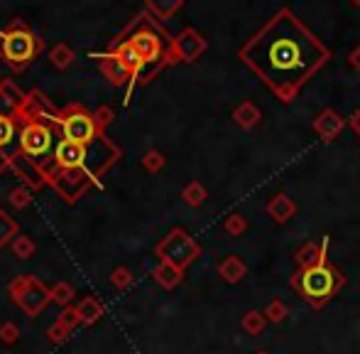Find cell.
<instances>
[{
	"label": "cell",
	"instance_id": "484cf974",
	"mask_svg": "<svg viewBox=\"0 0 360 354\" xmlns=\"http://www.w3.org/2000/svg\"><path fill=\"white\" fill-rule=\"evenodd\" d=\"M262 327H265V318H262L260 313H255V310H250L243 318V330L248 332V335H260Z\"/></svg>",
	"mask_w": 360,
	"mask_h": 354
},
{
	"label": "cell",
	"instance_id": "cb8c5ba5",
	"mask_svg": "<svg viewBox=\"0 0 360 354\" xmlns=\"http://www.w3.org/2000/svg\"><path fill=\"white\" fill-rule=\"evenodd\" d=\"M49 59H52V64L59 67V69H66L71 64V59H74V52H71L66 45H57V47L49 52Z\"/></svg>",
	"mask_w": 360,
	"mask_h": 354
},
{
	"label": "cell",
	"instance_id": "5b68a950",
	"mask_svg": "<svg viewBox=\"0 0 360 354\" xmlns=\"http://www.w3.org/2000/svg\"><path fill=\"white\" fill-rule=\"evenodd\" d=\"M35 40L27 30H10L5 37H3V57L10 62L12 67H23L25 62L32 59L35 54Z\"/></svg>",
	"mask_w": 360,
	"mask_h": 354
},
{
	"label": "cell",
	"instance_id": "6da1fadb",
	"mask_svg": "<svg viewBox=\"0 0 360 354\" xmlns=\"http://www.w3.org/2000/svg\"><path fill=\"white\" fill-rule=\"evenodd\" d=\"M238 59L279 101L292 104L304 84L331 59V52L292 8H279L238 49Z\"/></svg>",
	"mask_w": 360,
	"mask_h": 354
},
{
	"label": "cell",
	"instance_id": "7402d4cb",
	"mask_svg": "<svg viewBox=\"0 0 360 354\" xmlns=\"http://www.w3.org/2000/svg\"><path fill=\"white\" fill-rule=\"evenodd\" d=\"M181 197L189 206H201L206 202V189H203L201 182H189L181 192Z\"/></svg>",
	"mask_w": 360,
	"mask_h": 354
},
{
	"label": "cell",
	"instance_id": "d6986e66",
	"mask_svg": "<svg viewBox=\"0 0 360 354\" xmlns=\"http://www.w3.org/2000/svg\"><path fill=\"white\" fill-rule=\"evenodd\" d=\"M218 273H221L223 281H228V283H238L240 278L245 276V263L238 256H228V259L218 266Z\"/></svg>",
	"mask_w": 360,
	"mask_h": 354
},
{
	"label": "cell",
	"instance_id": "30bf717a",
	"mask_svg": "<svg viewBox=\"0 0 360 354\" xmlns=\"http://www.w3.org/2000/svg\"><path fill=\"white\" fill-rule=\"evenodd\" d=\"M54 160H57L59 167H64V170H79L83 165V160H86V145L81 143H74V141H62L54 150Z\"/></svg>",
	"mask_w": 360,
	"mask_h": 354
},
{
	"label": "cell",
	"instance_id": "8d00e7d4",
	"mask_svg": "<svg viewBox=\"0 0 360 354\" xmlns=\"http://www.w3.org/2000/svg\"><path fill=\"white\" fill-rule=\"evenodd\" d=\"M93 121H96V126H99V128H105V126H108V123L113 121V108L101 106L99 111L93 113Z\"/></svg>",
	"mask_w": 360,
	"mask_h": 354
},
{
	"label": "cell",
	"instance_id": "d590c367",
	"mask_svg": "<svg viewBox=\"0 0 360 354\" xmlns=\"http://www.w3.org/2000/svg\"><path fill=\"white\" fill-rule=\"evenodd\" d=\"M265 315H268L272 322H279V320H285L287 318V307L285 303H279V300H272L268 305V310H265Z\"/></svg>",
	"mask_w": 360,
	"mask_h": 354
},
{
	"label": "cell",
	"instance_id": "7a4b0ae2",
	"mask_svg": "<svg viewBox=\"0 0 360 354\" xmlns=\"http://www.w3.org/2000/svg\"><path fill=\"white\" fill-rule=\"evenodd\" d=\"M292 285L302 290L311 305H321L343 285V276L324 261V263H316L311 268H304L302 273H296Z\"/></svg>",
	"mask_w": 360,
	"mask_h": 354
},
{
	"label": "cell",
	"instance_id": "d6a6232c",
	"mask_svg": "<svg viewBox=\"0 0 360 354\" xmlns=\"http://www.w3.org/2000/svg\"><path fill=\"white\" fill-rule=\"evenodd\" d=\"M47 335H49V340H52L54 344H64L66 340H69L71 330H69V327H66V324H62V322H59V320H57V322H54L52 327L47 330Z\"/></svg>",
	"mask_w": 360,
	"mask_h": 354
},
{
	"label": "cell",
	"instance_id": "5bb4252c",
	"mask_svg": "<svg viewBox=\"0 0 360 354\" xmlns=\"http://www.w3.org/2000/svg\"><path fill=\"white\" fill-rule=\"evenodd\" d=\"M268 212H270V217H272L274 222L285 224V222H290L292 214L296 212V204L287 195H277V197H272V200H270Z\"/></svg>",
	"mask_w": 360,
	"mask_h": 354
},
{
	"label": "cell",
	"instance_id": "f1b7e54d",
	"mask_svg": "<svg viewBox=\"0 0 360 354\" xmlns=\"http://www.w3.org/2000/svg\"><path fill=\"white\" fill-rule=\"evenodd\" d=\"M8 200H10V204L15 206V209H25V206L29 204V202H32V195H29V187H15V189H10V197H8Z\"/></svg>",
	"mask_w": 360,
	"mask_h": 354
},
{
	"label": "cell",
	"instance_id": "277c9868",
	"mask_svg": "<svg viewBox=\"0 0 360 354\" xmlns=\"http://www.w3.org/2000/svg\"><path fill=\"white\" fill-rule=\"evenodd\" d=\"M157 256L184 271L186 266L198 256V244L194 241L184 229H172L162 241L157 244Z\"/></svg>",
	"mask_w": 360,
	"mask_h": 354
},
{
	"label": "cell",
	"instance_id": "52a82bcc",
	"mask_svg": "<svg viewBox=\"0 0 360 354\" xmlns=\"http://www.w3.org/2000/svg\"><path fill=\"white\" fill-rule=\"evenodd\" d=\"M96 130H99V126H96L93 116H88V113L83 111L69 113V116L62 121V133H64L66 141L81 143V145H86L88 141L96 138Z\"/></svg>",
	"mask_w": 360,
	"mask_h": 354
},
{
	"label": "cell",
	"instance_id": "e575fe53",
	"mask_svg": "<svg viewBox=\"0 0 360 354\" xmlns=\"http://www.w3.org/2000/svg\"><path fill=\"white\" fill-rule=\"evenodd\" d=\"M59 322L62 324H66V327H69V330H74L76 324L81 322V318H79V313H76V307H69L66 305L64 310H62V313H59Z\"/></svg>",
	"mask_w": 360,
	"mask_h": 354
},
{
	"label": "cell",
	"instance_id": "f35d334b",
	"mask_svg": "<svg viewBox=\"0 0 360 354\" xmlns=\"http://www.w3.org/2000/svg\"><path fill=\"white\" fill-rule=\"evenodd\" d=\"M350 128H353V133L360 138V108L353 113V118H350Z\"/></svg>",
	"mask_w": 360,
	"mask_h": 354
},
{
	"label": "cell",
	"instance_id": "2e32d148",
	"mask_svg": "<svg viewBox=\"0 0 360 354\" xmlns=\"http://www.w3.org/2000/svg\"><path fill=\"white\" fill-rule=\"evenodd\" d=\"M155 281L162 288H177L181 283V268L167 263V261H159V266L155 268Z\"/></svg>",
	"mask_w": 360,
	"mask_h": 354
},
{
	"label": "cell",
	"instance_id": "74e56055",
	"mask_svg": "<svg viewBox=\"0 0 360 354\" xmlns=\"http://www.w3.org/2000/svg\"><path fill=\"white\" fill-rule=\"evenodd\" d=\"M348 62H350V67H353V69H355V71H358V74H360V45H358V47L353 49V52H350Z\"/></svg>",
	"mask_w": 360,
	"mask_h": 354
},
{
	"label": "cell",
	"instance_id": "4dcf8cb0",
	"mask_svg": "<svg viewBox=\"0 0 360 354\" xmlns=\"http://www.w3.org/2000/svg\"><path fill=\"white\" fill-rule=\"evenodd\" d=\"M223 229H226L231 236H240L245 229H248V222H245V217H240V214H231V217L226 219Z\"/></svg>",
	"mask_w": 360,
	"mask_h": 354
},
{
	"label": "cell",
	"instance_id": "ffe728a7",
	"mask_svg": "<svg viewBox=\"0 0 360 354\" xmlns=\"http://www.w3.org/2000/svg\"><path fill=\"white\" fill-rule=\"evenodd\" d=\"M181 5H184V0H147V8L162 20L172 18Z\"/></svg>",
	"mask_w": 360,
	"mask_h": 354
},
{
	"label": "cell",
	"instance_id": "83f0119b",
	"mask_svg": "<svg viewBox=\"0 0 360 354\" xmlns=\"http://www.w3.org/2000/svg\"><path fill=\"white\" fill-rule=\"evenodd\" d=\"M130 283H133V273H130L128 268H125V266H118L116 271L111 273V285H113V288L125 290Z\"/></svg>",
	"mask_w": 360,
	"mask_h": 354
},
{
	"label": "cell",
	"instance_id": "e0dca14e",
	"mask_svg": "<svg viewBox=\"0 0 360 354\" xmlns=\"http://www.w3.org/2000/svg\"><path fill=\"white\" fill-rule=\"evenodd\" d=\"M116 59L120 62L123 67H125V69L130 71V74H138V71L142 69V67H145V59L140 57L138 49H135L133 45H130V42H125V45H123V47L118 49V52H116Z\"/></svg>",
	"mask_w": 360,
	"mask_h": 354
},
{
	"label": "cell",
	"instance_id": "8fae6325",
	"mask_svg": "<svg viewBox=\"0 0 360 354\" xmlns=\"http://www.w3.org/2000/svg\"><path fill=\"white\" fill-rule=\"evenodd\" d=\"M86 185H88L86 177L76 170H64L54 180V187H57V192L64 197V200H79V197L86 192Z\"/></svg>",
	"mask_w": 360,
	"mask_h": 354
},
{
	"label": "cell",
	"instance_id": "9c48e42d",
	"mask_svg": "<svg viewBox=\"0 0 360 354\" xmlns=\"http://www.w3.org/2000/svg\"><path fill=\"white\" fill-rule=\"evenodd\" d=\"M20 143H23L25 155H32V158L44 155L47 150H49V145H52V130L42 123H27V128L23 130Z\"/></svg>",
	"mask_w": 360,
	"mask_h": 354
},
{
	"label": "cell",
	"instance_id": "4316f807",
	"mask_svg": "<svg viewBox=\"0 0 360 354\" xmlns=\"http://www.w3.org/2000/svg\"><path fill=\"white\" fill-rule=\"evenodd\" d=\"M52 300L66 307L71 300H74V288H71L69 283H64V281H62V283H57V285L52 288Z\"/></svg>",
	"mask_w": 360,
	"mask_h": 354
},
{
	"label": "cell",
	"instance_id": "9a60e30c",
	"mask_svg": "<svg viewBox=\"0 0 360 354\" xmlns=\"http://www.w3.org/2000/svg\"><path fill=\"white\" fill-rule=\"evenodd\" d=\"M233 118H235V123L240 126V128H255L257 123H260V118H262V113H260V108L253 104V101H245V104H240L235 111H233Z\"/></svg>",
	"mask_w": 360,
	"mask_h": 354
},
{
	"label": "cell",
	"instance_id": "f546056e",
	"mask_svg": "<svg viewBox=\"0 0 360 354\" xmlns=\"http://www.w3.org/2000/svg\"><path fill=\"white\" fill-rule=\"evenodd\" d=\"M20 340V327L15 322H3L0 324V342L3 344H15Z\"/></svg>",
	"mask_w": 360,
	"mask_h": 354
},
{
	"label": "cell",
	"instance_id": "d4e9b609",
	"mask_svg": "<svg viewBox=\"0 0 360 354\" xmlns=\"http://www.w3.org/2000/svg\"><path fill=\"white\" fill-rule=\"evenodd\" d=\"M103 74H105V77H108V79H111V82L120 84L123 79L128 77L130 71L125 69V67H123V64H120V62H118L116 57H113V62H103Z\"/></svg>",
	"mask_w": 360,
	"mask_h": 354
},
{
	"label": "cell",
	"instance_id": "1f68e13d",
	"mask_svg": "<svg viewBox=\"0 0 360 354\" xmlns=\"http://www.w3.org/2000/svg\"><path fill=\"white\" fill-rule=\"evenodd\" d=\"M142 167L150 172H159L164 167V155L159 153V150H150V153H145V158H142Z\"/></svg>",
	"mask_w": 360,
	"mask_h": 354
},
{
	"label": "cell",
	"instance_id": "4fadbf2b",
	"mask_svg": "<svg viewBox=\"0 0 360 354\" xmlns=\"http://www.w3.org/2000/svg\"><path fill=\"white\" fill-rule=\"evenodd\" d=\"M76 313H79L83 324H93L103 318V305L93 295H86V298H81V300L76 303Z\"/></svg>",
	"mask_w": 360,
	"mask_h": 354
},
{
	"label": "cell",
	"instance_id": "8992f818",
	"mask_svg": "<svg viewBox=\"0 0 360 354\" xmlns=\"http://www.w3.org/2000/svg\"><path fill=\"white\" fill-rule=\"evenodd\" d=\"M203 52H206V40L198 35L196 30L186 27L184 32H179L177 40L172 42L169 59H172V62H196Z\"/></svg>",
	"mask_w": 360,
	"mask_h": 354
},
{
	"label": "cell",
	"instance_id": "60d3db41",
	"mask_svg": "<svg viewBox=\"0 0 360 354\" xmlns=\"http://www.w3.org/2000/svg\"><path fill=\"white\" fill-rule=\"evenodd\" d=\"M257 354H268V352H257Z\"/></svg>",
	"mask_w": 360,
	"mask_h": 354
},
{
	"label": "cell",
	"instance_id": "7c38bea8",
	"mask_svg": "<svg viewBox=\"0 0 360 354\" xmlns=\"http://www.w3.org/2000/svg\"><path fill=\"white\" fill-rule=\"evenodd\" d=\"M343 128H346V121H343V118L338 116L333 108H326V111H321L319 116H316V121H314L316 136H319L321 141H326V143H331Z\"/></svg>",
	"mask_w": 360,
	"mask_h": 354
},
{
	"label": "cell",
	"instance_id": "603a6c76",
	"mask_svg": "<svg viewBox=\"0 0 360 354\" xmlns=\"http://www.w3.org/2000/svg\"><path fill=\"white\" fill-rule=\"evenodd\" d=\"M10 246H12V254L23 261L29 259V256H35V241H32L29 236H15V241H12Z\"/></svg>",
	"mask_w": 360,
	"mask_h": 354
},
{
	"label": "cell",
	"instance_id": "ac0fdd59",
	"mask_svg": "<svg viewBox=\"0 0 360 354\" xmlns=\"http://www.w3.org/2000/svg\"><path fill=\"white\" fill-rule=\"evenodd\" d=\"M12 165L18 167L20 177H25V182H27V187H42V185H44V175H42V172L37 170V167L32 165V163H29V160L25 158V155H18Z\"/></svg>",
	"mask_w": 360,
	"mask_h": 354
},
{
	"label": "cell",
	"instance_id": "44dd1931",
	"mask_svg": "<svg viewBox=\"0 0 360 354\" xmlns=\"http://www.w3.org/2000/svg\"><path fill=\"white\" fill-rule=\"evenodd\" d=\"M18 236V222L12 217H8V212L0 209V246H8V244L15 241Z\"/></svg>",
	"mask_w": 360,
	"mask_h": 354
},
{
	"label": "cell",
	"instance_id": "ab89813d",
	"mask_svg": "<svg viewBox=\"0 0 360 354\" xmlns=\"http://www.w3.org/2000/svg\"><path fill=\"white\" fill-rule=\"evenodd\" d=\"M350 3H353L355 8H360V0H350Z\"/></svg>",
	"mask_w": 360,
	"mask_h": 354
},
{
	"label": "cell",
	"instance_id": "ba28073f",
	"mask_svg": "<svg viewBox=\"0 0 360 354\" xmlns=\"http://www.w3.org/2000/svg\"><path fill=\"white\" fill-rule=\"evenodd\" d=\"M130 45L138 49L140 57L145 59V64H157L164 54L162 37H159V32H155V30H140L138 35L130 40Z\"/></svg>",
	"mask_w": 360,
	"mask_h": 354
},
{
	"label": "cell",
	"instance_id": "836d02e7",
	"mask_svg": "<svg viewBox=\"0 0 360 354\" xmlns=\"http://www.w3.org/2000/svg\"><path fill=\"white\" fill-rule=\"evenodd\" d=\"M12 138H15V123L8 116H0V148H5Z\"/></svg>",
	"mask_w": 360,
	"mask_h": 354
},
{
	"label": "cell",
	"instance_id": "3957f363",
	"mask_svg": "<svg viewBox=\"0 0 360 354\" xmlns=\"http://www.w3.org/2000/svg\"><path fill=\"white\" fill-rule=\"evenodd\" d=\"M10 298L23 307L25 315L35 318L52 300V290L44 288V283L37 281L35 276H18L10 283Z\"/></svg>",
	"mask_w": 360,
	"mask_h": 354
}]
</instances>
